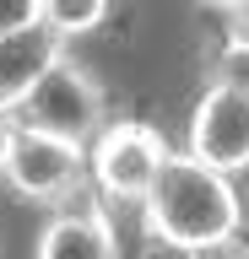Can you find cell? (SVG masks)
Returning <instances> with one entry per match:
<instances>
[{"label": "cell", "mask_w": 249, "mask_h": 259, "mask_svg": "<svg viewBox=\"0 0 249 259\" xmlns=\"http://www.w3.org/2000/svg\"><path fill=\"white\" fill-rule=\"evenodd\" d=\"M109 119H114L109 87H103V76L87 60H76V54H65V60L27 92V103L17 108V124L60 135V141H70V146H92Z\"/></svg>", "instance_id": "3957f363"}, {"label": "cell", "mask_w": 249, "mask_h": 259, "mask_svg": "<svg viewBox=\"0 0 249 259\" xmlns=\"http://www.w3.org/2000/svg\"><path fill=\"white\" fill-rule=\"evenodd\" d=\"M11 130H17V119L0 113V167H6V151H11Z\"/></svg>", "instance_id": "8fae6325"}, {"label": "cell", "mask_w": 249, "mask_h": 259, "mask_svg": "<svg viewBox=\"0 0 249 259\" xmlns=\"http://www.w3.org/2000/svg\"><path fill=\"white\" fill-rule=\"evenodd\" d=\"M168 157H173V146H168V135L152 119H135V113L109 119L103 135L87 146V178H92L103 210L109 216L114 210H135L141 216V205H147L152 184L163 178Z\"/></svg>", "instance_id": "7a4b0ae2"}, {"label": "cell", "mask_w": 249, "mask_h": 259, "mask_svg": "<svg viewBox=\"0 0 249 259\" xmlns=\"http://www.w3.org/2000/svg\"><path fill=\"white\" fill-rule=\"evenodd\" d=\"M244 232H249V205L238 178L173 151L141 205V238L184 259H211Z\"/></svg>", "instance_id": "6da1fadb"}, {"label": "cell", "mask_w": 249, "mask_h": 259, "mask_svg": "<svg viewBox=\"0 0 249 259\" xmlns=\"http://www.w3.org/2000/svg\"><path fill=\"white\" fill-rule=\"evenodd\" d=\"M200 6H211V11H233L238 0H200Z\"/></svg>", "instance_id": "7c38bea8"}, {"label": "cell", "mask_w": 249, "mask_h": 259, "mask_svg": "<svg viewBox=\"0 0 249 259\" xmlns=\"http://www.w3.org/2000/svg\"><path fill=\"white\" fill-rule=\"evenodd\" d=\"M33 259H130L125 238H119L114 216L103 210L98 189L87 184L82 194H70L60 210L44 216L33 238Z\"/></svg>", "instance_id": "8992f818"}, {"label": "cell", "mask_w": 249, "mask_h": 259, "mask_svg": "<svg viewBox=\"0 0 249 259\" xmlns=\"http://www.w3.org/2000/svg\"><path fill=\"white\" fill-rule=\"evenodd\" d=\"M38 11H44V0H0V38L33 27V22H44Z\"/></svg>", "instance_id": "30bf717a"}, {"label": "cell", "mask_w": 249, "mask_h": 259, "mask_svg": "<svg viewBox=\"0 0 249 259\" xmlns=\"http://www.w3.org/2000/svg\"><path fill=\"white\" fill-rule=\"evenodd\" d=\"M222 38H228V60H222V70L249 76V0H238L233 11H222Z\"/></svg>", "instance_id": "9c48e42d"}, {"label": "cell", "mask_w": 249, "mask_h": 259, "mask_svg": "<svg viewBox=\"0 0 249 259\" xmlns=\"http://www.w3.org/2000/svg\"><path fill=\"white\" fill-rule=\"evenodd\" d=\"M0 178H6V189L17 194V200L60 210L70 194H82L87 184H92V178H87V146H70V141H60V135L17 124Z\"/></svg>", "instance_id": "5b68a950"}, {"label": "cell", "mask_w": 249, "mask_h": 259, "mask_svg": "<svg viewBox=\"0 0 249 259\" xmlns=\"http://www.w3.org/2000/svg\"><path fill=\"white\" fill-rule=\"evenodd\" d=\"M65 54H70L65 38L54 27H44V22H33V27H22V32H6V38H0V113L17 119L27 92H33Z\"/></svg>", "instance_id": "52a82bcc"}, {"label": "cell", "mask_w": 249, "mask_h": 259, "mask_svg": "<svg viewBox=\"0 0 249 259\" xmlns=\"http://www.w3.org/2000/svg\"><path fill=\"white\" fill-rule=\"evenodd\" d=\"M184 157L228 178L249 173V76L217 70L200 81L190 119H184Z\"/></svg>", "instance_id": "277c9868"}, {"label": "cell", "mask_w": 249, "mask_h": 259, "mask_svg": "<svg viewBox=\"0 0 249 259\" xmlns=\"http://www.w3.org/2000/svg\"><path fill=\"white\" fill-rule=\"evenodd\" d=\"M119 0H44V27H54L60 38L70 44H82V38H92V32H103L109 22H114Z\"/></svg>", "instance_id": "ba28073f"}]
</instances>
